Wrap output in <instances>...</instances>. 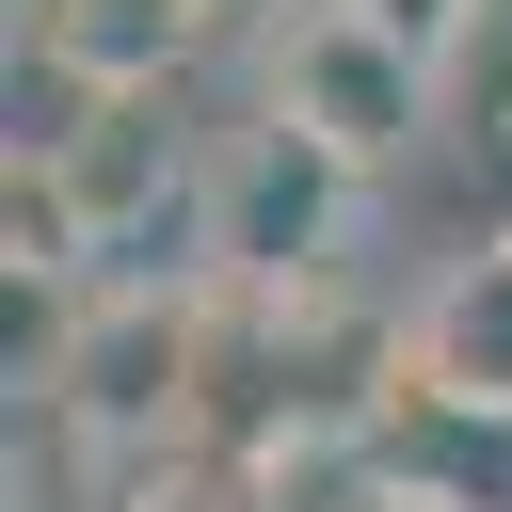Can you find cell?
Listing matches in <instances>:
<instances>
[{
	"label": "cell",
	"instance_id": "cell-1",
	"mask_svg": "<svg viewBox=\"0 0 512 512\" xmlns=\"http://www.w3.org/2000/svg\"><path fill=\"white\" fill-rule=\"evenodd\" d=\"M48 432L80 464H128V448H176L208 432V272H96L48 336Z\"/></svg>",
	"mask_w": 512,
	"mask_h": 512
},
{
	"label": "cell",
	"instance_id": "cell-2",
	"mask_svg": "<svg viewBox=\"0 0 512 512\" xmlns=\"http://www.w3.org/2000/svg\"><path fill=\"white\" fill-rule=\"evenodd\" d=\"M368 192H384V176H352V160H336V144H304L288 112H240V128H208V240H192V272L320 288V272L352 256Z\"/></svg>",
	"mask_w": 512,
	"mask_h": 512
},
{
	"label": "cell",
	"instance_id": "cell-3",
	"mask_svg": "<svg viewBox=\"0 0 512 512\" xmlns=\"http://www.w3.org/2000/svg\"><path fill=\"white\" fill-rule=\"evenodd\" d=\"M16 160L64 192V224H80L96 272H128L144 224L208 240V144H176V96H64L48 128H16Z\"/></svg>",
	"mask_w": 512,
	"mask_h": 512
},
{
	"label": "cell",
	"instance_id": "cell-4",
	"mask_svg": "<svg viewBox=\"0 0 512 512\" xmlns=\"http://www.w3.org/2000/svg\"><path fill=\"white\" fill-rule=\"evenodd\" d=\"M432 96H448V80H432L416 48H384L352 0H304V16L256 48V112H288V128L336 144L352 176H400V160L432 144Z\"/></svg>",
	"mask_w": 512,
	"mask_h": 512
},
{
	"label": "cell",
	"instance_id": "cell-5",
	"mask_svg": "<svg viewBox=\"0 0 512 512\" xmlns=\"http://www.w3.org/2000/svg\"><path fill=\"white\" fill-rule=\"evenodd\" d=\"M208 48H224L208 0H32V80H48V112H64V96H176Z\"/></svg>",
	"mask_w": 512,
	"mask_h": 512
},
{
	"label": "cell",
	"instance_id": "cell-6",
	"mask_svg": "<svg viewBox=\"0 0 512 512\" xmlns=\"http://www.w3.org/2000/svg\"><path fill=\"white\" fill-rule=\"evenodd\" d=\"M400 384L432 416H512V224L400 304Z\"/></svg>",
	"mask_w": 512,
	"mask_h": 512
},
{
	"label": "cell",
	"instance_id": "cell-7",
	"mask_svg": "<svg viewBox=\"0 0 512 512\" xmlns=\"http://www.w3.org/2000/svg\"><path fill=\"white\" fill-rule=\"evenodd\" d=\"M96 480H112V512H272L288 496V464L240 448V432H176V448H128Z\"/></svg>",
	"mask_w": 512,
	"mask_h": 512
},
{
	"label": "cell",
	"instance_id": "cell-8",
	"mask_svg": "<svg viewBox=\"0 0 512 512\" xmlns=\"http://www.w3.org/2000/svg\"><path fill=\"white\" fill-rule=\"evenodd\" d=\"M352 16H368V32H384V48H416V64H432V80H448V64H464V48H480V16H496V0H352Z\"/></svg>",
	"mask_w": 512,
	"mask_h": 512
},
{
	"label": "cell",
	"instance_id": "cell-9",
	"mask_svg": "<svg viewBox=\"0 0 512 512\" xmlns=\"http://www.w3.org/2000/svg\"><path fill=\"white\" fill-rule=\"evenodd\" d=\"M288 16H304V0H208V32H240V48H272Z\"/></svg>",
	"mask_w": 512,
	"mask_h": 512
},
{
	"label": "cell",
	"instance_id": "cell-10",
	"mask_svg": "<svg viewBox=\"0 0 512 512\" xmlns=\"http://www.w3.org/2000/svg\"><path fill=\"white\" fill-rule=\"evenodd\" d=\"M352 512H480V496H448V480H368Z\"/></svg>",
	"mask_w": 512,
	"mask_h": 512
}]
</instances>
